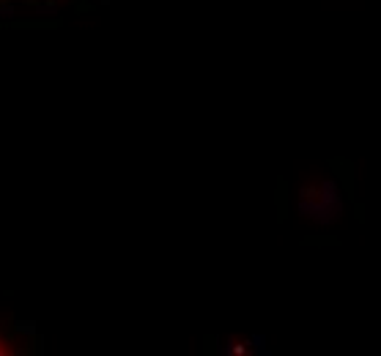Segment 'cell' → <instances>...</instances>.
Here are the masks:
<instances>
[{"mask_svg": "<svg viewBox=\"0 0 381 356\" xmlns=\"http://www.w3.org/2000/svg\"><path fill=\"white\" fill-rule=\"evenodd\" d=\"M299 211L310 220L329 225V222L340 220L343 214V200H340V189L334 181H324L318 189H302V200H299Z\"/></svg>", "mask_w": 381, "mask_h": 356, "instance_id": "cell-1", "label": "cell"}]
</instances>
